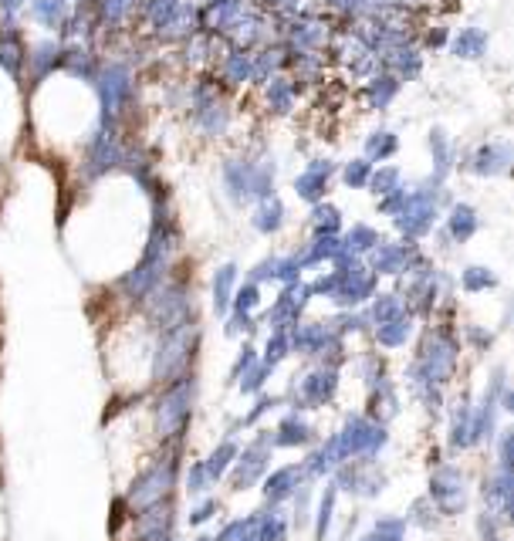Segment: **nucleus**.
<instances>
[{"instance_id": "obj_1", "label": "nucleus", "mask_w": 514, "mask_h": 541, "mask_svg": "<svg viewBox=\"0 0 514 541\" xmlns=\"http://www.w3.org/2000/svg\"><path fill=\"white\" fill-rule=\"evenodd\" d=\"M173 481H176V454H166V457H159L146 474L136 477V484H132V491H129V508L132 511L153 508V504H159L166 494H170Z\"/></svg>"}, {"instance_id": "obj_2", "label": "nucleus", "mask_w": 514, "mask_h": 541, "mask_svg": "<svg viewBox=\"0 0 514 541\" xmlns=\"http://www.w3.org/2000/svg\"><path fill=\"white\" fill-rule=\"evenodd\" d=\"M386 447V430L383 423L366 420V416H349L345 430L339 433V457H359V460H372L379 450Z\"/></svg>"}, {"instance_id": "obj_3", "label": "nucleus", "mask_w": 514, "mask_h": 541, "mask_svg": "<svg viewBox=\"0 0 514 541\" xmlns=\"http://www.w3.org/2000/svg\"><path fill=\"white\" fill-rule=\"evenodd\" d=\"M234 477H230V484H234V491H247L251 484H257L264 477V470L271 464V437H261L254 443V447H247L244 454H237L234 460Z\"/></svg>"}, {"instance_id": "obj_4", "label": "nucleus", "mask_w": 514, "mask_h": 541, "mask_svg": "<svg viewBox=\"0 0 514 541\" xmlns=\"http://www.w3.org/2000/svg\"><path fill=\"white\" fill-rule=\"evenodd\" d=\"M430 498L437 501L443 514H457L464 508V477L457 467H440L430 481Z\"/></svg>"}, {"instance_id": "obj_5", "label": "nucleus", "mask_w": 514, "mask_h": 541, "mask_svg": "<svg viewBox=\"0 0 514 541\" xmlns=\"http://www.w3.org/2000/svg\"><path fill=\"white\" fill-rule=\"evenodd\" d=\"M339 389V372L335 369H318L312 376L301 379V396L295 399V410H305V406H325Z\"/></svg>"}, {"instance_id": "obj_6", "label": "nucleus", "mask_w": 514, "mask_h": 541, "mask_svg": "<svg viewBox=\"0 0 514 541\" xmlns=\"http://www.w3.org/2000/svg\"><path fill=\"white\" fill-rule=\"evenodd\" d=\"M298 481H301V470H298V467L274 470L268 481H264V498H268V504H281L285 498H291V494H295Z\"/></svg>"}, {"instance_id": "obj_7", "label": "nucleus", "mask_w": 514, "mask_h": 541, "mask_svg": "<svg viewBox=\"0 0 514 541\" xmlns=\"http://www.w3.org/2000/svg\"><path fill=\"white\" fill-rule=\"evenodd\" d=\"M305 443H312V427L305 420H298L295 413L285 416L278 433L271 437V447H305Z\"/></svg>"}, {"instance_id": "obj_8", "label": "nucleus", "mask_w": 514, "mask_h": 541, "mask_svg": "<svg viewBox=\"0 0 514 541\" xmlns=\"http://www.w3.org/2000/svg\"><path fill=\"white\" fill-rule=\"evenodd\" d=\"M234 460H237V443L234 440H224L214 450V454L207 457V464H203V470H207V477H210V484L220 481V477H224V470L234 464Z\"/></svg>"}, {"instance_id": "obj_9", "label": "nucleus", "mask_w": 514, "mask_h": 541, "mask_svg": "<svg viewBox=\"0 0 514 541\" xmlns=\"http://www.w3.org/2000/svg\"><path fill=\"white\" fill-rule=\"evenodd\" d=\"M406 335H410V318L396 315V318H389V322L379 325L376 339H379V345H386V349H396V345L406 342Z\"/></svg>"}, {"instance_id": "obj_10", "label": "nucleus", "mask_w": 514, "mask_h": 541, "mask_svg": "<svg viewBox=\"0 0 514 541\" xmlns=\"http://www.w3.org/2000/svg\"><path fill=\"white\" fill-rule=\"evenodd\" d=\"M450 447L464 450L471 447V406L460 403V410H454V427H450Z\"/></svg>"}, {"instance_id": "obj_11", "label": "nucleus", "mask_w": 514, "mask_h": 541, "mask_svg": "<svg viewBox=\"0 0 514 541\" xmlns=\"http://www.w3.org/2000/svg\"><path fill=\"white\" fill-rule=\"evenodd\" d=\"M332 511H335V487H325V498L318 501V538L329 535V525H332Z\"/></svg>"}, {"instance_id": "obj_12", "label": "nucleus", "mask_w": 514, "mask_h": 541, "mask_svg": "<svg viewBox=\"0 0 514 541\" xmlns=\"http://www.w3.org/2000/svg\"><path fill=\"white\" fill-rule=\"evenodd\" d=\"M207 487H210L207 470H203V464H193L190 467V477H186V491H190V494H203Z\"/></svg>"}, {"instance_id": "obj_13", "label": "nucleus", "mask_w": 514, "mask_h": 541, "mask_svg": "<svg viewBox=\"0 0 514 541\" xmlns=\"http://www.w3.org/2000/svg\"><path fill=\"white\" fill-rule=\"evenodd\" d=\"M254 359H257V356H254V349H244L241 356H237V362H234V372H230V376H234V379H241L244 372L254 366Z\"/></svg>"}, {"instance_id": "obj_14", "label": "nucleus", "mask_w": 514, "mask_h": 541, "mask_svg": "<svg viewBox=\"0 0 514 541\" xmlns=\"http://www.w3.org/2000/svg\"><path fill=\"white\" fill-rule=\"evenodd\" d=\"M214 511H217L214 501H203L200 508L190 514V525H203V521H210V518H214Z\"/></svg>"}, {"instance_id": "obj_15", "label": "nucleus", "mask_w": 514, "mask_h": 541, "mask_svg": "<svg viewBox=\"0 0 514 541\" xmlns=\"http://www.w3.org/2000/svg\"><path fill=\"white\" fill-rule=\"evenodd\" d=\"M362 541H379L376 535H366V538H362Z\"/></svg>"}]
</instances>
